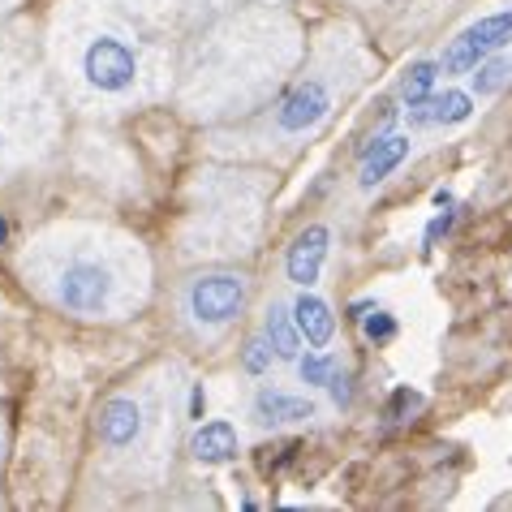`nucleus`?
Here are the masks:
<instances>
[{"label":"nucleus","instance_id":"5701e85b","mask_svg":"<svg viewBox=\"0 0 512 512\" xmlns=\"http://www.w3.org/2000/svg\"><path fill=\"white\" fill-rule=\"evenodd\" d=\"M405 409H409V414H414V409H422V396L409 392V388H396V392H392V414H405Z\"/></svg>","mask_w":512,"mask_h":512},{"label":"nucleus","instance_id":"7ed1b4c3","mask_svg":"<svg viewBox=\"0 0 512 512\" xmlns=\"http://www.w3.org/2000/svg\"><path fill=\"white\" fill-rule=\"evenodd\" d=\"M302 61V35L280 9H241L194 39L181 65V108L198 121H229L263 108Z\"/></svg>","mask_w":512,"mask_h":512},{"label":"nucleus","instance_id":"ddd939ff","mask_svg":"<svg viewBox=\"0 0 512 512\" xmlns=\"http://www.w3.org/2000/svg\"><path fill=\"white\" fill-rule=\"evenodd\" d=\"M474 117V95L469 91H444L422 104H409V125H461Z\"/></svg>","mask_w":512,"mask_h":512},{"label":"nucleus","instance_id":"6e6552de","mask_svg":"<svg viewBox=\"0 0 512 512\" xmlns=\"http://www.w3.org/2000/svg\"><path fill=\"white\" fill-rule=\"evenodd\" d=\"M246 302H250V276L198 272L186 280V289L177 297V319L194 340L211 345V340H220L241 315H246Z\"/></svg>","mask_w":512,"mask_h":512},{"label":"nucleus","instance_id":"a878e982","mask_svg":"<svg viewBox=\"0 0 512 512\" xmlns=\"http://www.w3.org/2000/svg\"><path fill=\"white\" fill-rule=\"evenodd\" d=\"M5 237H9V229H5V220H0V246H5Z\"/></svg>","mask_w":512,"mask_h":512},{"label":"nucleus","instance_id":"6ab92c4d","mask_svg":"<svg viewBox=\"0 0 512 512\" xmlns=\"http://www.w3.org/2000/svg\"><path fill=\"white\" fill-rule=\"evenodd\" d=\"M297 379L306 383V388H327L336 375V358L332 353H306V358H297Z\"/></svg>","mask_w":512,"mask_h":512},{"label":"nucleus","instance_id":"dca6fc26","mask_svg":"<svg viewBox=\"0 0 512 512\" xmlns=\"http://www.w3.org/2000/svg\"><path fill=\"white\" fill-rule=\"evenodd\" d=\"M190 452H194V461H203V465H224V461H233V457H237V426L224 422V418L198 426Z\"/></svg>","mask_w":512,"mask_h":512},{"label":"nucleus","instance_id":"1a4fd4ad","mask_svg":"<svg viewBox=\"0 0 512 512\" xmlns=\"http://www.w3.org/2000/svg\"><path fill=\"white\" fill-rule=\"evenodd\" d=\"M508 44H512V9H495V13H487V18L469 22L465 31L444 48V56H439V74L444 78L474 74L487 56L504 52Z\"/></svg>","mask_w":512,"mask_h":512},{"label":"nucleus","instance_id":"4468645a","mask_svg":"<svg viewBox=\"0 0 512 512\" xmlns=\"http://www.w3.org/2000/svg\"><path fill=\"white\" fill-rule=\"evenodd\" d=\"M263 340L272 345L276 362H289L293 366L297 358H302V327H297L293 310L284 306V302L267 306V315H263Z\"/></svg>","mask_w":512,"mask_h":512},{"label":"nucleus","instance_id":"412c9836","mask_svg":"<svg viewBox=\"0 0 512 512\" xmlns=\"http://www.w3.org/2000/svg\"><path fill=\"white\" fill-rule=\"evenodd\" d=\"M272 362H276L272 345H267V340H250V345H246V371L263 375V371H272Z\"/></svg>","mask_w":512,"mask_h":512},{"label":"nucleus","instance_id":"2eb2a0df","mask_svg":"<svg viewBox=\"0 0 512 512\" xmlns=\"http://www.w3.org/2000/svg\"><path fill=\"white\" fill-rule=\"evenodd\" d=\"M293 319L297 327H302V340L310 349H327L332 345V336H336V315H332V306L323 302V297L315 293H302L293 302Z\"/></svg>","mask_w":512,"mask_h":512},{"label":"nucleus","instance_id":"9d476101","mask_svg":"<svg viewBox=\"0 0 512 512\" xmlns=\"http://www.w3.org/2000/svg\"><path fill=\"white\" fill-rule=\"evenodd\" d=\"M250 418L267 426V431H280V426H302V422H315L319 418V405L310 401L306 392H289V388H272L263 383L250 401Z\"/></svg>","mask_w":512,"mask_h":512},{"label":"nucleus","instance_id":"f8f14e48","mask_svg":"<svg viewBox=\"0 0 512 512\" xmlns=\"http://www.w3.org/2000/svg\"><path fill=\"white\" fill-rule=\"evenodd\" d=\"M409 134H392V138H375L371 147H366V155H362V173H358V186L362 190H375L379 181H388L396 168H401L405 160H409Z\"/></svg>","mask_w":512,"mask_h":512},{"label":"nucleus","instance_id":"9b49d317","mask_svg":"<svg viewBox=\"0 0 512 512\" xmlns=\"http://www.w3.org/2000/svg\"><path fill=\"white\" fill-rule=\"evenodd\" d=\"M327 241H332V233H327L323 224H315V229H306V233L289 246L284 272H289V280H293V284H302V289H310V284H319L323 259H327Z\"/></svg>","mask_w":512,"mask_h":512},{"label":"nucleus","instance_id":"393cba45","mask_svg":"<svg viewBox=\"0 0 512 512\" xmlns=\"http://www.w3.org/2000/svg\"><path fill=\"white\" fill-rule=\"evenodd\" d=\"M0 465H5V422H0Z\"/></svg>","mask_w":512,"mask_h":512},{"label":"nucleus","instance_id":"39448f33","mask_svg":"<svg viewBox=\"0 0 512 512\" xmlns=\"http://www.w3.org/2000/svg\"><path fill=\"white\" fill-rule=\"evenodd\" d=\"M61 142V99L31 56L0 44V186L39 168Z\"/></svg>","mask_w":512,"mask_h":512},{"label":"nucleus","instance_id":"b1692460","mask_svg":"<svg viewBox=\"0 0 512 512\" xmlns=\"http://www.w3.org/2000/svg\"><path fill=\"white\" fill-rule=\"evenodd\" d=\"M18 9V0H0V18H5V13H13Z\"/></svg>","mask_w":512,"mask_h":512},{"label":"nucleus","instance_id":"f257e3e1","mask_svg":"<svg viewBox=\"0 0 512 512\" xmlns=\"http://www.w3.org/2000/svg\"><path fill=\"white\" fill-rule=\"evenodd\" d=\"M177 0H65L48 26V61L78 112L117 117L173 91Z\"/></svg>","mask_w":512,"mask_h":512},{"label":"nucleus","instance_id":"f03ea898","mask_svg":"<svg viewBox=\"0 0 512 512\" xmlns=\"http://www.w3.org/2000/svg\"><path fill=\"white\" fill-rule=\"evenodd\" d=\"M18 267L48 306L87 323L130 319L151 293V263L142 241L108 224H52L26 241Z\"/></svg>","mask_w":512,"mask_h":512},{"label":"nucleus","instance_id":"423d86ee","mask_svg":"<svg viewBox=\"0 0 512 512\" xmlns=\"http://www.w3.org/2000/svg\"><path fill=\"white\" fill-rule=\"evenodd\" d=\"M203 203L190 207L181 229L186 259H220V254H250L263 224V181L229 173V181H198Z\"/></svg>","mask_w":512,"mask_h":512},{"label":"nucleus","instance_id":"20e7f679","mask_svg":"<svg viewBox=\"0 0 512 512\" xmlns=\"http://www.w3.org/2000/svg\"><path fill=\"white\" fill-rule=\"evenodd\" d=\"M173 431H177V383L173 375L147 383L134 392L108 396L95 418V439L108 469H117L125 482L151 487L164 478L173 461Z\"/></svg>","mask_w":512,"mask_h":512},{"label":"nucleus","instance_id":"aec40b11","mask_svg":"<svg viewBox=\"0 0 512 512\" xmlns=\"http://www.w3.org/2000/svg\"><path fill=\"white\" fill-rule=\"evenodd\" d=\"M358 319H362L366 340H375V345H388V340L396 336V319H392V315H383V310H375V315H371V306H366Z\"/></svg>","mask_w":512,"mask_h":512},{"label":"nucleus","instance_id":"a211bd4d","mask_svg":"<svg viewBox=\"0 0 512 512\" xmlns=\"http://www.w3.org/2000/svg\"><path fill=\"white\" fill-rule=\"evenodd\" d=\"M435 78H439V61H418V65L405 74V82H401L405 104H422V99H431Z\"/></svg>","mask_w":512,"mask_h":512},{"label":"nucleus","instance_id":"f3484780","mask_svg":"<svg viewBox=\"0 0 512 512\" xmlns=\"http://www.w3.org/2000/svg\"><path fill=\"white\" fill-rule=\"evenodd\" d=\"M512 82V61L508 56H487V61H482L478 69H474V95L478 99H487V95H495V91H504Z\"/></svg>","mask_w":512,"mask_h":512},{"label":"nucleus","instance_id":"0eeeda50","mask_svg":"<svg viewBox=\"0 0 512 512\" xmlns=\"http://www.w3.org/2000/svg\"><path fill=\"white\" fill-rule=\"evenodd\" d=\"M332 112H336V69L332 65L310 69L280 99H272V112L263 121H254V130L246 134L241 147L272 151V142L276 147H297V142L315 138Z\"/></svg>","mask_w":512,"mask_h":512},{"label":"nucleus","instance_id":"4be33fe9","mask_svg":"<svg viewBox=\"0 0 512 512\" xmlns=\"http://www.w3.org/2000/svg\"><path fill=\"white\" fill-rule=\"evenodd\" d=\"M452 220H457V211H439V216H435L431 224H426V237H422L426 246H435V241H439V237H444V233L452 229Z\"/></svg>","mask_w":512,"mask_h":512}]
</instances>
